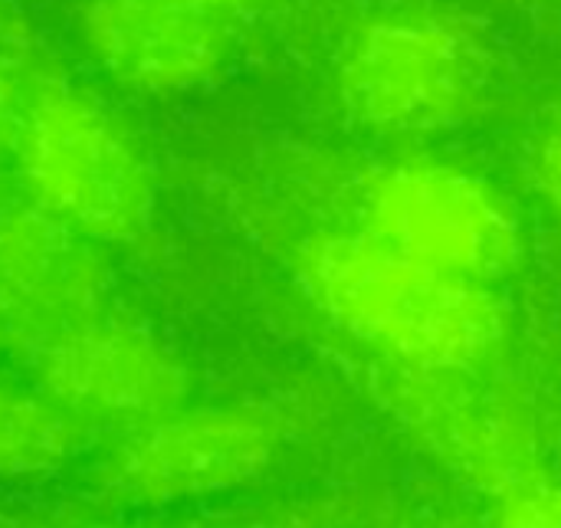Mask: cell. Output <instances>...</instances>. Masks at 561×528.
I'll list each match as a JSON object with an SVG mask.
<instances>
[{
	"label": "cell",
	"mask_w": 561,
	"mask_h": 528,
	"mask_svg": "<svg viewBox=\"0 0 561 528\" xmlns=\"http://www.w3.org/2000/svg\"><path fill=\"white\" fill-rule=\"evenodd\" d=\"M293 269L309 302L375 361L493 371L510 345V309L493 286L434 269L352 227L309 233Z\"/></svg>",
	"instance_id": "6da1fadb"
},
{
	"label": "cell",
	"mask_w": 561,
	"mask_h": 528,
	"mask_svg": "<svg viewBox=\"0 0 561 528\" xmlns=\"http://www.w3.org/2000/svg\"><path fill=\"white\" fill-rule=\"evenodd\" d=\"M493 85L483 33L444 7H398L345 43L335 89L345 115L391 138H427L470 122Z\"/></svg>",
	"instance_id": "7a4b0ae2"
},
{
	"label": "cell",
	"mask_w": 561,
	"mask_h": 528,
	"mask_svg": "<svg viewBox=\"0 0 561 528\" xmlns=\"http://www.w3.org/2000/svg\"><path fill=\"white\" fill-rule=\"evenodd\" d=\"M345 227L486 286L526 260V230L513 200L490 177L427 154L368 168L355 184Z\"/></svg>",
	"instance_id": "3957f363"
},
{
	"label": "cell",
	"mask_w": 561,
	"mask_h": 528,
	"mask_svg": "<svg viewBox=\"0 0 561 528\" xmlns=\"http://www.w3.org/2000/svg\"><path fill=\"white\" fill-rule=\"evenodd\" d=\"M13 148L39 207L95 243L135 240L151 217V174L128 131L85 92L49 82L20 115Z\"/></svg>",
	"instance_id": "277c9868"
},
{
	"label": "cell",
	"mask_w": 561,
	"mask_h": 528,
	"mask_svg": "<svg viewBox=\"0 0 561 528\" xmlns=\"http://www.w3.org/2000/svg\"><path fill=\"white\" fill-rule=\"evenodd\" d=\"M375 388L398 424L473 490L500 500L542 473L536 417L493 371L375 361Z\"/></svg>",
	"instance_id": "5b68a950"
},
{
	"label": "cell",
	"mask_w": 561,
	"mask_h": 528,
	"mask_svg": "<svg viewBox=\"0 0 561 528\" xmlns=\"http://www.w3.org/2000/svg\"><path fill=\"white\" fill-rule=\"evenodd\" d=\"M286 440V421L266 404L178 408L131 427L99 470L102 490L128 506L207 500L253 483Z\"/></svg>",
	"instance_id": "8992f818"
},
{
	"label": "cell",
	"mask_w": 561,
	"mask_h": 528,
	"mask_svg": "<svg viewBox=\"0 0 561 528\" xmlns=\"http://www.w3.org/2000/svg\"><path fill=\"white\" fill-rule=\"evenodd\" d=\"M36 375L39 388L76 421L141 427L187 398V368L168 345L145 329L99 315L53 329Z\"/></svg>",
	"instance_id": "52a82bcc"
},
{
	"label": "cell",
	"mask_w": 561,
	"mask_h": 528,
	"mask_svg": "<svg viewBox=\"0 0 561 528\" xmlns=\"http://www.w3.org/2000/svg\"><path fill=\"white\" fill-rule=\"evenodd\" d=\"M82 36L102 72L138 92L194 89L227 56L220 16L184 0H89Z\"/></svg>",
	"instance_id": "ba28073f"
},
{
	"label": "cell",
	"mask_w": 561,
	"mask_h": 528,
	"mask_svg": "<svg viewBox=\"0 0 561 528\" xmlns=\"http://www.w3.org/2000/svg\"><path fill=\"white\" fill-rule=\"evenodd\" d=\"M0 279L30 325L62 329L99 312L105 263L95 240L46 207L13 210L0 220Z\"/></svg>",
	"instance_id": "9c48e42d"
},
{
	"label": "cell",
	"mask_w": 561,
	"mask_h": 528,
	"mask_svg": "<svg viewBox=\"0 0 561 528\" xmlns=\"http://www.w3.org/2000/svg\"><path fill=\"white\" fill-rule=\"evenodd\" d=\"M79 447L76 417L43 388L0 375V477L30 480L56 473Z\"/></svg>",
	"instance_id": "30bf717a"
},
{
	"label": "cell",
	"mask_w": 561,
	"mask_h": 528,
	"mask_svg": "<svg viewBox=\"0 0 561 528\" xmlns=\"http://www.w3.org/2000/svg\"><path fill=\"white\" fill-rule=\"evenodd\" d=\"M496 503L500 509L493 528H561V480L546 473L526 480Z\"/></svg>",
	"instance_id": "8fae6325"
},
{
	"label": "cell",
	"mask_w": 561,
	"mask_h": 528,
	"mask_svg": "<svg viewBox=\"0 0 561 528\" xmlns=\"http://www.w3.org/2000/svg\"><path fill=\"white\" fill-rule=\"evenodd\" d=\"M529 177L546 210L561 227V105L546 115L529 148Z\"/></svg>",
	"instance_id": "7c38bea8"
},
{
	"label": "cell",
	"mask_w": 561,
	"mask_h": 528,
	"mask_svg": "<svg viewBox=\"0 0 561 528\" xmlns=\"http://www.w3.org/2000/svg\"><path fill=\"white\" fill-rule=\"evenodd\" d=\"M23 105H26V99H20L16 82H13L10 72L0 66V141H10V145H13V135H16Z\"/></svg>",
	"instance_id": "4fadbf2b"
},
{
	"label": "cell",
	"mask_w": 561,
	"mask_h": 528,
	"mask_svg": "<svg viewBox=\"0 0 561 528\" xmlns=\"http://www.w3.org/2000/svg\"><path fill=\"white\" fill-rule=\"evenodd\" d=\"M23 329H30L26 315L20 312L16 299L10 296L7 283L0 279V342H10L16 335H23Z\"/></svg>",
	"instance_id": "5bb4252c"
},
{
	"label": "cell",
	"mask_w": 561,
	"mask_h": 528,
	"mask_svg": "<svg viewBox=\"0 0 561 528\" xmlns=\"http://www.w3.org/2000/svg\"><path fill=\"white\" fill-rule=\"evenodd\" d=\"M184 3H194V7H204L210 13H224V10H243V7H256L263 0H184Z\"/></svg>",
	"instance_id": "9a60e30c"
},
{
	"label": "cell",
	"mask_w": 561,
	"mask_h": 528,
	"mask_svg": "<svg viewBox=\"0 0 561 528\" xmlns=\"http://www.w3.org/2000/svg\"><path fill=\"white\" fill-rule=\"evenodd\" d=\"M411 528H450V526H411Z\"/></svg>",
	"instance_id": "2e32d148"
}]
</instances>
